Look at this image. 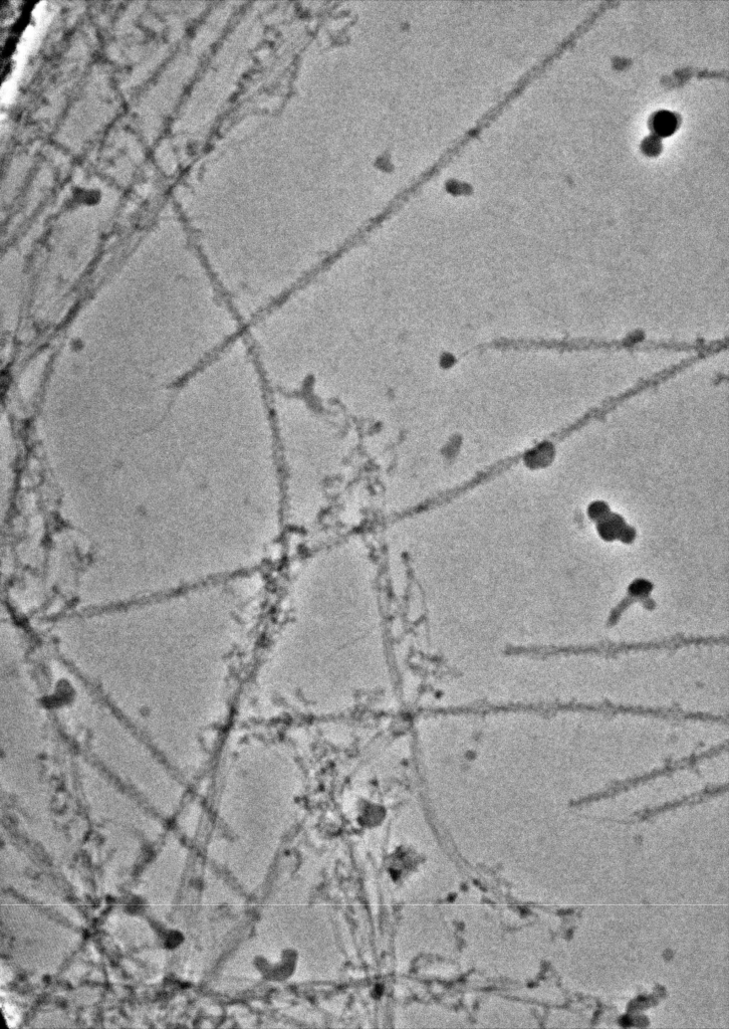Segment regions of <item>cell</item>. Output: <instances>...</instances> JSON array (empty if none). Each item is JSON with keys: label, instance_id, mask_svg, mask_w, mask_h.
Listing matches in <instances>:
<instances>
[{"label": "cell", "instance_id": "1", "mask_svg": "<svg viewBox=\"0 0 729 1029\" xmlns=\"http://www.w3.org/2000/svg\"><path fill=\"white\" fill-rule=\"evenodd\" d=\"M285 510L298 526L315 523L333 469V429L323 407L300 394L272 392Z\"/></svg>", "mask_w": 729, "mask_h": 1029}, {"label": "cell", "instance_id": "2", "mask_svg": "<svg viewBox=\"0 0 729 1029\" xmlns=\"http://www.w3.org/2000/svg\"><path fill=\"white\" fill-rule=\"evenodd\" d=\"M488 348L499 350H555L559 352H586V351H646V352H697L707 357L718 353L719 346L716 341L705 343L702 340L696 342L678 341H651L646 340L644 333L636 331L621 340H606L595 338H576L567 340L547 339H501L489 345Z\"/></svg>", "mask_w": 729, "mask_h": 1029}, {"label": "cell", "instance_id": "3", "mask_svg": "<svg viewBox=\"0 0 729 1029\" xmlns=\"http://www.w3.org/2000/svg\"><path fill=\"white\" fill-rule=\"evenodd\" d=\"M728 645L727 637H686L683 635H676L672 638L653 641L646 643H610L602 642L594 645L586 646H569V647H557V648H546L537 650H527L525 653H535L539 655H566V656H580V655H597L602 657H616L620 654H628L631 652H649V651H674L684 647L690 646H724Z\"/></svg>", "mask_w": 729, "mask_h": 1029}, {"label": "cell", "instance_id": "4", "mask_svg": "<svg viewBox=\"0 0 729 1029\" xmlns=\"http://www.w3.org/2000/svg\"><path fill=\"white\" fill-rule=\"evenodd\" d=\"M727 743L728 742L726 741V742H724L722 744H719L717 746H714V747L710 748L709 750H706V751H704L702 753L692 754V755H690V756H688L686 758L680 759V760L675 761V762H671V763L667 764L666 766H664V767H662L660 769L653 770L651 772H648V773H645L643 775L627 779L625 781L617 782L614 785H612L611 787L607 788L606 790L600 791L598 793L591 794L589 796H586L584 798H581V799L577 800L575 802V805L587 804V803H590V802L601 800L603 798H608V797L614 796V795H616V794H618L620 792L626 791V790H628L630 788H633V787L642 785L644 783H647L649 781L655 780V779H657L659 777L668 776V775H671V774H673V773H675L677 771L684 770V769H692V768L696 767L702 761L714 758V757L724 753L725 751L727 752V750H728V744Z\"/></svg>", "mask_w": 729, "mask_h": 1029}, {"label": "cell", "instance_id": "5", "mask_svg": "<svg viewBox=\"0 0 729 1029\" xmlns=\"http://www.w3.org/2000/svg\"><path fill=\"white\" fill-rule=\"evenodd\" d=\"M588 516L596 522L598 534L604 541H620L627 545L635 542L636 529L628 525L621 515L613 513L606 502L595 501L589 505Z\"/></svg>", "mask_w": 729, "mask_h": 1029}, {"label": "cell", "instance_id": "6", "mask_svg": "<svg viewBox=\"0 0 729 1029\" xmlns=\"http://www.w3.org/2000/svg\"><path fill=\"white\" fill-rule=\"evenodd\" d=\"M654 585L647 579L637 578L628 587L626 596L611 610L607 621V627H615L621 620L622 615L636 602H641L648 610L656 607L655 601L651 598Z\"/></svg>", "mask_w": 729, "mask_h": 1029}, {"label": "cell", "instance_id": "7", "mask_svg": "<svg viewBox=\"0 0 729 1029\" xmlns=\"http://www.w3.org/2000/svg\"><path fill=\"white\" fill-rule=\"evenodd\" d=\"M727 790H728V784L727 783L726 784H722V785H717V786H711V787L709 786V787H706L705 789H703L702 791L697 792L695 794H692L690 796H687V797H684L682 799L673 801L671 803L664 804V805H662L660 807H657V808H654V809H650V810L644 811L643 812V816L653 815L654 813H659V812H662V811H665V810L677 808L679 806H683V805H686V804H693V803L701 802V801H703V800H705L707 798L714 797V796H717V795L722 794L724 792H727Z\"/></svg>", "mask_w": 729, "mask_h": 1029}, {"label": "cell", "instance_id": "8", "mask_svg": "<svg viewBox=\"0 0 729 1029\" xmlns=\"http://www.w3.org/2000/svg\"><path fill=\"white\" fill-rule=\"evenodd\" d=\"M654 129L660 136H667L677 127V119L669 112H660L654 117Z\"/></svg>", "mask_w": 729, "mask_h": 1029}, {"label": "cell", "instance_id": "9", "mask_svg": "<svg viewBox=\"0 0 729 1029\" xmlns=\"http://www.w3.org/2000/svg\"><path fill=\"white\" fill-rule=\"evenodd\" d=\"M4 1012L7 1022L10 1024V1026H15L16 1023L19 1021L18 1013L11 1006H5Z\"/></svg>", "mask_w": 729, "mask_h": 1029}]
</instances>
